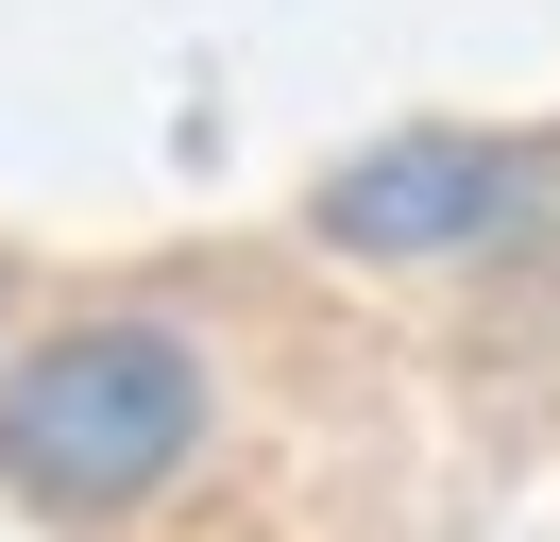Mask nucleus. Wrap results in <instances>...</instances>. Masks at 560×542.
<instances>
[{
	"mask_svg": "<svg viewBox=\"0 0 560 542\" xmlns=\"http://www.w3.org/2000/svg\"><path fill=\"white\" fill-rule=\"evenodd\" d=\"M205 424H221L205 339L171 305H103V322H51L0 373V492L51 508V526H119L205 458Z\"/></svg>",
	"mask_w": 560,
	"mask_h": 542,
	"instance_id": "nucleus-1",
	"label": "nucleus"
},
{
	"mask_svg": "<svg viewBox=\"0 0 560 542\" xmlns=\"http://www.w3.org/2000/svg\"><path fill=\"white\" fill-rule=\"evenodd\" d=\"M544 187H560L544 136L408 119V136H374V153H340V169L306 187V237H323V255H357V271H424V255H492V237H526V221H544Z\"/></svg>",
	"mask_w": 560,
	"mask_h": 542,
	"instance_id": "nucleus-2",
	"label": "nucleus"
},
{
	"mask_svg": "<svg viewBox=\"0 0 560 542\" xmlns=\"http://www.w3.org/2000/svg\"><path fill=\"white\" fill-rule=\"evenodd\" d=\"M0 305H18V271H0Z\"/></svg>",
	"mask_w": 560,
	"mask_h": 542,
	"instance_id": "nucleus-3",
	"label": "nucleus"
}]
</instances>
